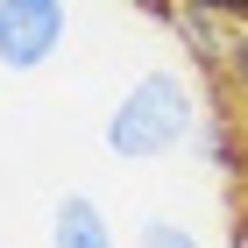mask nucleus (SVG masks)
<instances>
[{
  "label": "nucleus",
  "mask_w": 248,
  "mask_h": 248,
  "mask_svg": "<svg viewBox=\"0 0 248 248\" xmlns=\"http://www.w3.org/2000/svg\"><path fill=\"white\" fill-rule=\"evenodd\" d=\"M191 128H199L191 85L177 71H142L121 93V107L107 114V149L128 163H149V156H170L177 142H191Z\"/></svg>",
  "instance_id": "nucleus-1"
},
{
  "label": "nucleus",
  "mask_w": 248,
  "mask_h": 248,
  "mask_svg": "<svg viewBox=\"0 0 248 248\" xmlns=\"http://www.w3.org/2000/svg\"><path fill=\"white\" fill-rule=\"evenodd\" d=\"M64 43V0H0V64L43 71Z\"/></svg>",
  "instance_id": "nucleus-2"
},
{
  "label": "nucleus",
  "mask_w": 248,
  "mask_h": 248,
  "mask_svg": "<svg viewBox=\"0 0 248 248\" xmlns=\"http://www.w3.org/2000/svg\"><path fill=\"white\" fill-rule=\"evenodd\" d=\"M170 36L185 43V57L199 64L206 78H227V57H234V43H241V21H227V15H206V7H185V0H177Z\"/></svg>",
  "instance_id": "nucleus-3"
},
{
  "label": "nucleus",
  "mask_w": 248,
  "mask_h": 248,
  "mask_svg": "<svg viewBox=\"0 0 248 248\" xmlns=\"http://www.w3.org/2000/svg\"><path fill=\"white\" fill-rule=\"evenodd\" d=\"M50 248H114V227H107L99 199H85V191L57 199V213H50Z\"/></svg>",
  "instance_id": "nucleus-4"
},
{
  "label": "nucleus",
  "mask_w": 248,
  "mask_h": 248,
  "mask_svg": "<svg viewBox=\"0 0 248 248\" xmlns=\"http://www.w3.org/2000/svg\"><path fill=\"white\" fill-rule=\"evenodd\" d=\"M199 142H206V156L220 163V177H248V135H241V114H213V121H199Z\"/></svg>",
  "instance_id": "nucleus-5"
},
{
  "label": "nucleus",
  "mask_w": 248,
  "mask_h": 248,
  "mask_svg": "<svg viewBox=\"0 0 248 248\" xmlns=\"http://www.w3.org/2000/svg\"><path fill=\"white\" fill-rule=\"evenodd\" d=\"M135 248H199V234H191V227H177V220H142Z\"/></svg>",
  "instance_id": "nucleus-6"
},
{
  "label": "nucleus",
  "mask_w": 248,
  "mask_h": 248,
  "mask_svg": "<svg viewBox=\"0 0 248 248\" xmlns=\"http://www.w3.org/2000/svg\"><path fill=\"white\" fill-rule=\"evenodd\" d=\"M220 85H227V99H241V107H248V29H241V43H234L227 78H220Z\"/></svg>",
  "instance_id": "nucleus-7"
},
{
  "label": "nucleus",
  "mask_w": 248,
  "mask_h": 248,
  "mask_svg": "<svg viewBox=\"0 0 248 248\" xmlns=\"http://www.w3.org/2000/svg\"><path fill=\"white\" fill-rule=\"evenodd\" d=\"M185 7H206V15H227V21L248 29V0H185Z\"/></svg>",
  "instance_id": "nucleus-8"
},
{
  "label": "nucleus",
  "mask_w": 248,
  "mask_h": 248,
  "mask_svg": "<svg viewBox=\"0 0 248 248\" xmlns=\"http://www.w3.org/2000/svg\"><path fill=\"white\" fill-rule=\"evenodd\" d=\"M234 241L248 248V199H241V220H234Z\"/></svg>",
  "instance_id": "nucleus-9"
},
{
  "label": "nucleus",
  "mask_w": 248,
  "mask_h": 248,
  "mask_svg": "<svg viewBox=\"0 0 248 248\" xmlns=\"http://www.w3.org/2000/svg\"><path fill=\"white\" fill-rule=\"evenodd\" d=\"M234 248H241V241H234Z\"/></svg>",
  "instance_id": "nucleus-10"
}]
</instances>
